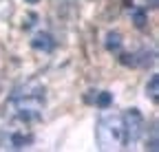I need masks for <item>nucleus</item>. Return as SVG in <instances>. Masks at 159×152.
Here are the masks:
<instances>
[{"mask_svg": "<svg viewBox=\"0 0 159 152\" xmlns=\"http://www.w3.org/2000/svg\"><path fill=\"white\" fill-rule=\"evenodd\" d=\"M95 104H97L99 108H108V106L113 104V95L106 93V90H104V93H99V95H97V99H95Z\"/></svg>", "mask_w": 159, "mask_h": 152, "instance_id": "1a4fd4ad", "label": "nucleus"}, {"mask_svg": "<svg viewBox=\"0 0 159 152\" xmlns=\"http://www.w3.org/2000/svg\"><path fill=\"white\" fill-rule=\"evenodd\" d=\"M146 95L150 97L152 104L159 102V75H152V77L148 80V84H146Z\"/></svg>", "mask_w": 159, "mask_h": 152, "instance_id": "423d86ee", "label": "nucleus"}, {"mask_svg": "<svg viewBox=\"0 0 159 152\" xmlns=\"http://www.w3.org/2000/svg\"><path fill=\"white\" fill-rule=\"evenodd\" d=\"M33 143V130L27 121L13 119L0 130V148L2 150H27Z\"/></svg>", "mask_w": 159, "mask_h": 152, "instance_id": "7ed1b4c3", "label": "nucleus"}, {"mask_svg": "<svg viewBox=\"0 0 159 152\" xmlns=\"http://www.w3.org/2000/svg\"><path fill=\"white\" fill-rule=\"evenodd\" d=\"M122 117H124V130H126V145H133L144 135V128H146L144 117H142V112H139L137 108L126 110Z\"/></svg>", "mask_w": 159, "mask_h": 152, "instance_id": "20e7f679", "label": "nucleus"}, {"mask_svg": "<svg viewBox=\"0 0 159 152\" xmlns=\"http://www.w3.org/2000/svg\"><path fill=\"white\" fill-rule=\"evenodd\" d=\"M106 49L117 53L119 49H122V35H119V33H108L106 35Z\"/></svg>", "mask_w": 159, "mask_h": 152, "instance_id": "0eeeda50", "label": "nucleus"}, {"mask_svg": "<svg viewBox=\"0 0 159 152\" xmlns=\"http://www.w3.org/2000/svg\"><path fill=\"white\" fill-rule=\"evenodd\" d=\"M44 102H47L44 86L40 82H27V84H20L13 88V93L9 95V102H7V110L13 119L33 124L42 117Z\"/></svg>", "mask_w": 159, "mask_h": 152, "instance_id": "f257e3e1", "label": "nucleus"}, {"mask_svg": "<svg viewBox=\"0 0 159 152\" xmlns=\"http://www.w3.org/2000/svg\"><path fill=\"white\" fill-rule=\"evenodd\" d=\"M95 137L97 145L111 152V150H122L126 148V130H124V117L115 110L102 108V115L95 126Z\"/></svg>", "mask_w": 159, "mask_h": 152, "instance_id": "f03ea898", "label": "nucleus"}, {"mask_svg": "<svg viewBox=\"0 0 159 152\" xmlns=\"http://www.w3.org/2000/svg\"><path fill=\"white\" fill-rule=\"evenodd\" d=\"M130 15H133V20H135V27L142 29V27L146 24V11H144V9H133Z\"/></svg>", "mask_w": 159, "mask_h": 152, "instance_id": "6e6552de", "label": "nucleus"}, {"mask_svg": "<svg viewBox=\"0 0 159 152\" xmlns=\"http://www.w3.org/2000/svg\"><path fill=\"white\" fill-rule=\"evenodd\" d=\"M27 2H29V5H35V2H38V0H27Z\"/></svg>", "mask_w": 159, "mask_h": 152, "instance_id": "9d476101", "label": "nucleus"}, {"mask_svg": "<svg viewBox=\"0 0 159 152\" xmlns=\"http://www.w3.org/2000/svg\"><path fill=\"white\" fill-rule=\"evenodd\" d=\"M31 46H33L35 51L49 53V51H53V49H55V40H53V37H51L49 33H38V35H33Z\"/></svg>", "mask_w": 159, "mask_h": 152, "instance_id": "39448f33", "label": "nucleus"}]
</instances>
